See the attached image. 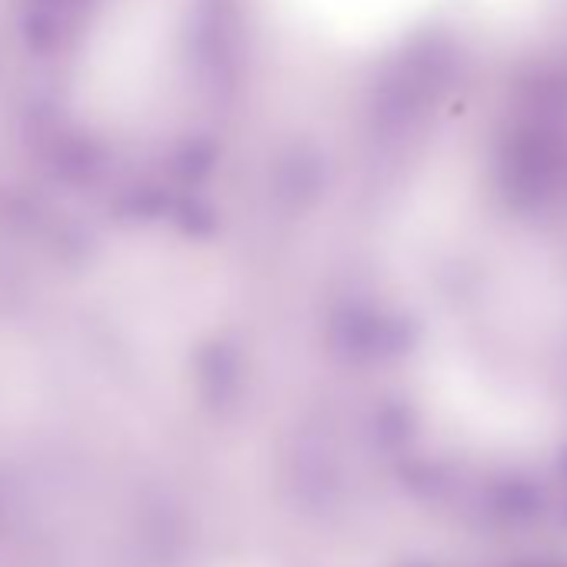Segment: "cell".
<instances>
[{"instance_id": "cell-1", "label": "cell", "mask_w": 567, "mask_h": 567, "mask_svg": "<svg viewBox=\"0 0 567 567\" xmlns=\"http://www.w3.org/2000/svg\"><path fill=\"white\" fill-rule=\"evenodd\" d=\"M314 24L347 41H377L434 14L451 0H294Z\"/></svg>"}]
</instances>
